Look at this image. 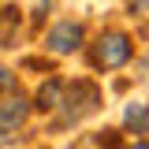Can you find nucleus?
Instances as JSON below:
<instances>
[{"mask_svg":"<svg viewBox=\"0 0 149 149\" xmlns=\"http://www.w3.org/2000/svg\"><path fill=\"white\" fill-rule=\"evenodd\" d=\"M101 104V90L93 86L90 78H74L71 86H63V101H60V127H74L82 123L90 112H97Z\"/></svg>","mask_w":149,"mask_h":149,"instance_id":"obj_1","label":"nucleus"},{"mask_svg":"<svg viewBox=\"0 0 149 149\" xmlns=\"http://www.w3.org/2000/svg\"><path fill=\"white\" fill-rule=\"evenodd\" d=\"M130 56H134V41L123 30H101L97 41L90 45V63L97 71H116V67L130 63Z\"/></svg>","mask_w":149,"mask_h":149,"instance_id":"obj_2","label":"nucleus"},{"mask_svg":"<svg viewBox=\"0 0 149 149\" xmlns=\"http://www.w3.org/2000/svg\"><path fill=\"white\" fill-rule=\"evenodd\" d=\"M82 41H86V26L74 22V19H63V22H56L52 30L45 34V49L56 52V56H67V52H74Z\"/></svg>","mask_w":149,"mask_h":149,"instance_id":"obj_3","label":"nucleus"},{"mask_svg":"<svg viewBox=\"0 0 149 149\" xmlns=\"http://www.w3.org/2000/svg\"><path fill=\"white\" fill-rule=\"evenodd\" d=\"M30 108H34V104H30L26 97H19V93H15V97H8V101L0 104V142H8V138L26 123Z\"/></svg>","mask_w":149,"mask_h":149,"instance_id":"obj_4","label":"nucleus"},{"mask_svg":"<svg viewBox=\"0 0 149 149\" xmlns=\"http://www.w3.org/2000/svg\"><path fill=\"white\" fill-rule=\"evenodd\" d=\"M60 101H63V82L60 78H45L41 90H37V97H34V108L37 112H56Z\"/></svg>","mask_w":149,"mask_h":149,"instance_id":"obj_5","label":"nucleus"},{"mask_svg":"<svg viewBox=\"0 0 149 149\" xmlns=\"http://www.w3.org/2000/svg\"><path fill=\"white\" fill-rule=\"evenodd\" d=\"M123 127L130 134H149V101H130L123 108Z\"/></svg>","mask_w":149,"mask_h":149,"instance_id":"obj_6","label":"nucleus"},{"mask_svg":"<svg viewBox=\"0 0 149 149\" xmlns=\"http://www.w3.org/2000/svg\"><path fill=\"white\" fill-rule=\"evenodd\" d=\"M19 19H22V11H19L15 4L0 8V37H4V41H8V30H11V26H19Z\"/></svg>","mask_w":149,"mask_h":149,"instance_id":"obj_7","label":"nucleus"},{"mask_svg":"<svg viewBox=\"0 0 149 149\" xmlns=\"http://www.w3.org/2000/svg\"><path fill=\"white\" fill-rule=\"evenodd\" d=\"M11 90H15V71L0 63V93H11Z\"/></svg>","mask_w":149,"mask_h":149,"instance_id":"obj_8","label":"nucleus"},{"mask_svg":"<svg viewBox=\"0 0 149 149\" xmlns=\"http://www.w3.org/2000/svg\"><path fill=\"white\" fill-rule=\"evenodd\" d=\"M97 142H101V146H104V149H112V146H116V142H119V138H116V130H104V134H101Z\"/></svg>","mask_w":149,"mask_h":149,"instance_id":"obj_9","label":"nucleus"},{"mask_svg":"<svg viewBox=\"0 0 149 149\" xmlns=\"http://www.w3.org/2000/svg\"><path fill=\"white\" fill-rule=\"evenodd\" d=\"M127 149H149V138H134V142H130Z\"/></svg>","mask_w":149,"mask_h":149,"instance_id":"obj_10","label":"nucleus"},{"mask_svg":"<svg viewBox=\"0 0 149 149\" xmlns=\"http://www.w3.org/2000/svg\"><path fill=\"white\" fill-rule=\"evenodd\" d=\"M130 8H134V11H146V8H149V0H130Z\"/></svg>","mask_w":149,"mask_h":149,"instance_id":"obj_11","label":"nucleus"},{"mask_svg":"<svg viewBox=\"0 0 149 149\" xmlns=\"http://www.w3.org/2000/svg\"><path fill=\"white\" fill-rule=\"evenodd\" d=\"M142 71H146V78H149V56H146V63H142Z\"/></svg>","mask_w":149,"mask_h":149,"instance_id":"obj_12","label":"nucleus"}]
</instances>
